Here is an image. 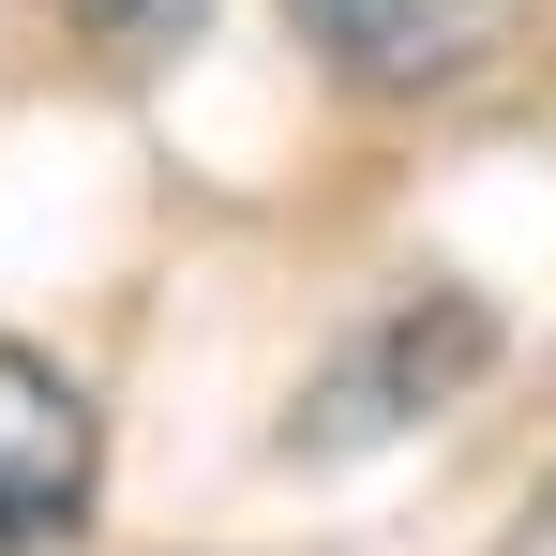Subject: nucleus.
Segmentation results:
<instances>
[{"label":"nucleus","instance_id":"nucleus-3","mask_svg":"<svg viewBox=\"0 0 556 556\" xmlns=\"http://www.w3.org/2000/svg\"><path fill=\"white\" fill-rule=\"evenodd\" d=\"M105 496V406L46 346H0V556H61Z\"/></svg>","mask_w":556,"mask_h":556},{"label":"nucleus","instance_id":"nucleus-2","mask_svg":"<svg viewBox=\"0 0 556 556\" xmlns=\"http://www.w3.org/2000/svg\"><path fill=\"white\" fill-rule=\"evenodd\" d=\"M286 15H301L316 76H346L376 105H437V91H481L542 0H286Z\"/></svg>","mask_w":556,"mask_h":556},{"label":"nucleus","instance_id":"nucleus-4","mask_svg":"<svg viewBox=\"0 0 556 556\" xmlns=\"http://www.w3.org/2000/svg\"><path fill=\"white\" fill-rule=\"evenodd\" d=\"M61 15L91 30V46L121 61V76H151V61H181L195 30H211V0H61Z\"/></svg>","mask_w":556,"mask_h":556},{"label":"nucleus","instance_id":"nucleus-5","mask_svg":"<svg viewBox=\"0 0 556 556\" xmlns=\"http://www.w3.org/2000/svg\"><path fill=\"white\" fill-rule=\"evenodd\" d=\"M496 556H556V481L527 496V511H511V542H496Z\"/></svg>","mask_w":556,"mask_h":556},{"label":"nucleus","instance_id":"nucleus-1","mask_svg":"<svg viewBox=\"0 0 556 556\" xmlns=\"http://www.w3.org/2000/svg\"><path fill=\"white\" fill-rule=\"evenodd\" d=\"M496 376V316L466 301V286H391L362 331L316 362V391H301V421H286V452L346 466L376 452V437H406V421H437V406H466Z\"/></svg>","mask_w":556,"mask_h":556}]
</instances>
